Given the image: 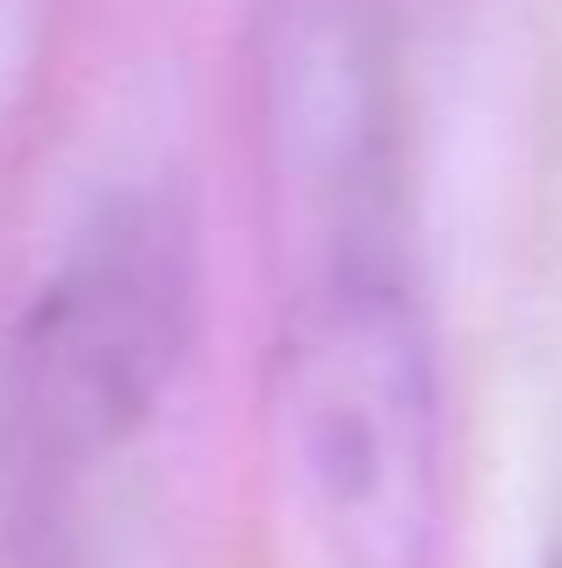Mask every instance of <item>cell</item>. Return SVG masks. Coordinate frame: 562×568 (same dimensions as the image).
<instances>
[{"instance_id":"obj_1","label":"cell","mask_w":562,"mask_h":568,"mask_svg":"<svg viewBox=\"0 0 562 568\" xmlns=\"http://www.w3.org/2000/svg\"><path fill=\"white\" fill-rule=\"evenodd\" d=\"M281 468L332 568H440L448 410L390 237H332L274 367Z\"/></svg>"},{"instance_id":"obj_2","label":"cell","mask_w":562,"mask_h":568,"mask_svg":"<svg viewBox=\"0 0 562 568\" xmlns=\"http://www.w3.org/2000/svg\"><path fill=\"white\" fill-rule=\"evenodd\" d=\"M188 237L159 202H116L29 295L0 361V511L87 518L101 468L159 417L188 346Z\"/></svg>"},{"instance_id":"obj_3","label":"cell","mask_w":562,"mask_h":568,"mask_svg":"<svg viewBox=\"0 0 562 568\" xmlns=\"http://www.w3.org/2000/svg\"><path fill=\"white\" fill-rule=\"evenodd\" d=\"M549 568H562V540H555V555H549Z\"/></svg>"}]
</instances>
